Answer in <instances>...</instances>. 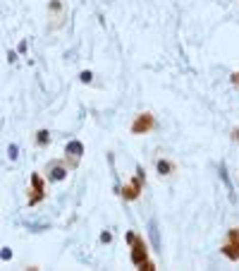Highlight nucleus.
I'll return each instance as SVG.
<instances>
[{"label":"nucleus","instance_id":"obj_2","mask_svg":"<svg viewBox=\"0 0 239 271\" xmlns=\"http://www.w3.org/2000/svg\"><path fill=\"white\" fill-rule=\"evenodd\" d=\"M143 185H146V173H143V168H136V176L129 180V183L122 185V190H120V197L125 202H136L141 197L143 192Z\"/></svg>","mask_w":239,"mask_h":271},{"label":"nucleus","instance_id":"obj_6","mask_svg":"<svg viewBox=\"0 0 239 271\" xmlns=\"http://www.w3.org/2000/svg\"><path fill=\"white\" fill-rule=\"evenodd\" d=\"M156 168H158V173H160V176H170V173L175 170V163H172V161H165V159H158Z\"/></svg>","mask_w":239,"mask_h":271},{"label":"nucleus","instance_id":"obj_12","mask_svg":"<svg viewBox=\"0 0 239 271\" xmlns=\"http://www.w3.org/2000/svg\"><path fill=\"white\" fill-rule=\"evenodd\" d=\"M232 139H234V142L239 144V128H234V130H232Z\"/></svg>","mask_w":239,"mask_h":271},{"label":"nucleus","instance_id":"obj_8","mask_svg":"<svg viewBox=\"0 0 239 271\" xmlns=\"http://www.w3.org/2000/svg\"><path fill=\"white\" fill-rule=\"evenodd\" d=\"M67 154H72V156H77V159H79L81 154H84V146H81V142L67 144Z\"/></svg>","mask_w":239,"mask_h":271},{"label":"nucleus","instance_id":"obj_5","mask_svg":"<svg viewBox=\"0 0 239 271\" xmlns=\"http://www.w3.org/2000/svg\"><path fill=\"white\" fill-rule=\"evenodd\" d=\"M32 197H29V207H36L41 202L46 200V183H43V178L39 173H34L32 176Z\"/></svg>","mask_w":239,"mask_h":271},{"label":"nucleus","instance_id":"obj_13","mask_svg":"<svg viewBox=\"0 0 239 271\" xmlns=\"http://www.w3.org/2000/svg\"><path fill=\"white\" fill-rule=\"evenodd\" d=\"M101 240H103V242H110L112 235H110V233H103V235H101Z\"/></svg>","mask_w":239,"mask_h":271},{"label":"nucleus","instance_id":"obj_9","mask_svg":"<svg viewBox=\"0 0 239 271\" xmlns=\"http://www.w3.org/2000/svg\"><path fill=\"white\" fill-rule=\"evenodd\" d=\"M65 176H67V170H65L63 166H53V176H50V180H63Z\"/></svg>","mask_w":239,"mask_h":271},{"label":"nucleus","instance_id":"obj_4","mask_svg":"<svg viewBox=\"0 0 239 271\" xmlns=\"http://www.w3.org/2000/svg\"><path fill=\"white\" fill-rule=\"evenodd\" d=\"M156 125H158V122H156V115L148 113V111H143V113H139V115L134 118L129 132H132V135H148V132L156 130Z\"/></svg>","mask_w":239,"mask_h":271},{"label":"nucleus","instance_id":"obj_3","mask_svg":"<svg viewBox=\"0 0 239 271\" xmlns=\"http://www.w3.org/2000/svg\"><path fill=\"white\" fill-rule=\"evenodd\" d=\"M220 255L230 262H239V228H230L227 231V238L220 245Z\"/></svg>","mask_w":239,"mask_h":271},{"label":"nucleus","instance_id":"obj_7","mask_svg":"<svg viewBox=\"0 0 239 271\" xmlns=\"http://www.w3.org/2000/svg\"><path fill=\"white\" fill-rule=\"evenodd\" d=\"M36 144H39V146L50 144V132H48V130H39V132H36Z\"/></svg>","mask_w":239,"mask_h":271},{"label":"nucleus","instance_id":"obj_11","mask_svg":"<svg viewBox=\"0 0 239 271\" xmlns=\"http://www.w3.org/2000/svg\"><path fill=\"white\" fill-rule=\"evenodd\" d=\"M232 84H234V87H239V72H232Z\"/></svg>","mask_w":239,"mask_h":271},{"label":"nucleus","instance_id":"obj_1","mask_svg":"<svg viewBox=\"0 0 239 271\" xmlns=\"http://www.w3.org/2000/svg\"><path fill=\"white\" fill-rule=\"evenodd\" d=\"M127 242L132 245V264L139 266V269H146V271H156V264L148 259V245H146V240L141 235H136V233H127Z\"/></svg>","mask_w":239,"mask_h":271},{"label":"nucleus","instance_id":"obj_10","mask_svg":"<svg viewBox=\"0 0 239 271\" xmlns=\"http://www.w3.org/2000/svg\"><path fill=\"white\" fill-rule=\"evenodd\" d=\"M91 80H94V75H91V72H81V82H84V84H88Z\"/></svg>","mask_w":239,"mask_h":271}]
</instances>
